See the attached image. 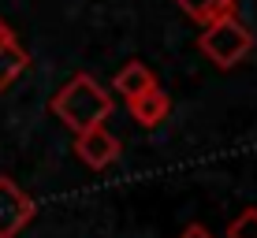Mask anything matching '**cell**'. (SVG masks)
Returning a JSON list of instances; mask_svg holds the SVG:
<instances>
[{
    "instance_id": "cell-1",
    "label": "cell",
    "mask_w": 257,
    "mask_h": 238,
    "mask_svg": "<svg viewBox=\"0 0 257 238\" xmlns=\"http://www.w3.org/2000/svg\"><path fill=\"white\" fill-rule=\"evenodd\" d=\"M112 108H116L112 93L86 71L71 75L49 101V112L64 123V127H71L75 134H86V130L104 127V119L112 116Z\"/></svg>"
},
{
    "instance_id": "cell-8",
    "label": "cell",
    "mask_w": 257,
    "mask_h": 238,
    "mask_svg": "<svg viewBox=\"0 0 257 238\" xmlns=\"http://www.w3.org/2000/svg\"><path fill=\"white\" fill-rule=\"evenodd\" d=\"M26 64H30V56H26V49L19 45V41H12V45H0V93L8 90V86L15 82Z\"/></svg>"
},
{
    "instance_id": "cell-2",
    "label": "cell",
    "mask_w": 257,
    "mask_h": 238,
    "mask_svg": "<svg viewBox=\"0 0 257 238\" xmlns=\"http://www.w3.org/2000/svg\"><path fill=\"white\" fill-rule=\"evenodd\" d=\"M198 49H201V56H205V60H212V64L220 67V71H231L235 64H242V60L250 56L253 30L246 23H238L235 15H227V19H216V23L201 26Z\"/></svg>"
},
{
    "instance_id": "cell-6",
    "label": "cell",
    "mask_w": 257,
    "mask_h": 238,
    "mask_svg": "<svg viewBox=\"0 0 257 238\" xmlns=\"http://www.w3.org/2000/svg\"><path fill=\"white\" fill-rule=\"evenodd\" d=\"M112 90H116L123 101H131V97L146 93V90H157V75L149 71L142 60H131V64H123L116 78H112Z\"/></svg>"
},
{
    "instance_id": "cell-7",
    "label": "cell",
    "mask_w": 257,
    "mask_h": 238,
    "mask_svg": "<svg viewBox=\"0 0 257 238\" xmlns=\"http://www.w3.org/2000/svg\"><path fill=\"white\" fill-rule=\"evenodd\" d=\"M175 4H179L198 26H209V23H216V19L235 15V4H238V0H175Z\"/></svg>"
},
{
    "instance_id": "cell-4",
    "label": "cell",
    "mask_w": 257,
    "mask_h": 238,
    "mask_svg": "<svg viewBox=\"0 0 257 238\" xmlns=\"http://www.w3.org/2000/svg\"><path fill=\"white\" fill-rule=\"evenodd\" d=\"M75 156L86 167H93V171H104V167L116 164V156H119V138L108 134L104 127L86 130V134H75Z\"/></svg>"
},
{
    "instance_id": "cell-9",
    "label": "cell",
    "mask_w": 257,
    "mask_h": 238,
    "mask_svg": "<svg viewBox=\"0 0 257 238\" xmlns=\"http://www.w3.org/2000/svg\"><path fill=\"white\" fill-rule=\"evenodd\" d=\"M227 238H257V208H242L227 223Z\"/></svg>"
},
{
    "instance_id": "cell-10",
    "label": "cell",
    "mask_w": 257,
    "mask_h": 238,
    "mask_svg": "<svg viewBox=\"0 0 257 238\" xmlns=\"http://www.w3.org/2000/svg\"><path fill=\"white\" fill-rule=\"evenodd\" d=\"M179 238H212V231H209V227H201V223H190V227H183Z\"/></svg>"
},
{
    "instance_id": "cell-5",
    "label": "cell",
    "mask_w": 257,
    "mask_h": 238,
    "mask_svg": "<svg viewBox=\"0 0 257 238\" xmlns=\"http://www.w3.org/2000/svg\"><path fill=\"white\" fill-rule=\"evenodd\" d=\"M127 112H131V119H135L138 127L153 130V127H161V123L168 119V112H172V97L157 86V90H146V93L131 97V101H127Z\"/></svg>"
},
{
    "instance_id": "cell-11",
    "label": "cell",
    "mask_w": 257,
    "mask_h": 238,
    "mask_svg": "<svg viewBox=\"0 0 257 238\" xmlns=\"http://www.w3.org/2000/svg\"><path fill=\"white\" fill-rule=\"evenodd\" d=\"M12 41H15V30H12L4 19H0V45H12Z\"/></svg>"
},
{
    "instance_id": "cell-3",
    "label": "cell",
    "mask_w": 257,
    "mask_h": 238,
    "mask_svg": "<svg viewBox=\"0 0 257 238\" xmlns=\"http://www.w3.org/2000/svg\"><path fill=\"white\" fill-rule=\"evenodd\" d=\"M34 212L38 205L30 193H23V186L12 175H0V238H15L34 219Z\"/></svg>"
}]
</instances>
